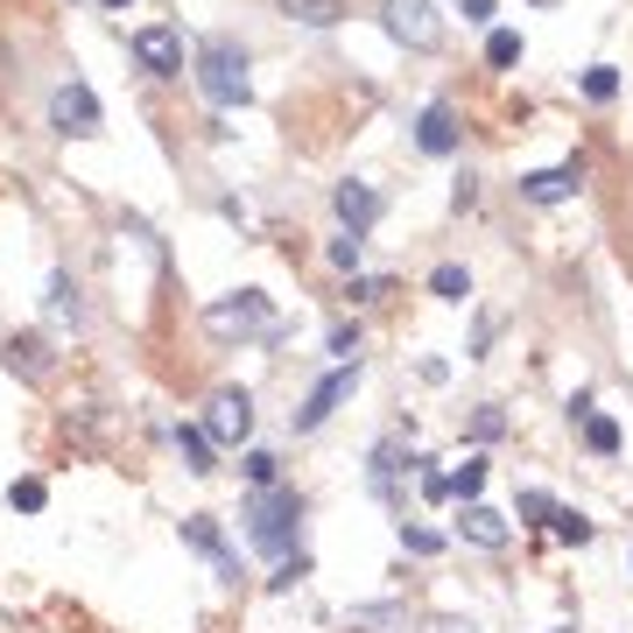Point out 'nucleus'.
Masks as SVG:
<instances>
[{"instance_id": "9b49d317", "label": "nucleus", "mask_w": 633, "mask_h": 633, "mask_svg": "<svg viewBox=\"0 0 633 633\" xmlns=\"http://www.w3.org/2000/svg\"><path fill=\"white\" fill-rule=\"evenodd\" d=\"M331 204H338L345 233H359V240H367V225L380 219V190H373V183H359V177H345V183L331 190Z\"/></svg>"}, {"instance_id": "412c9836", "label": "nucleus", "mask_w": 633, "mask_h": 633, "mask_svg": "<svg viewBox=\"0 0 633 633\" xmlns=\"http://www.w3.org/2000/svg\"><path fill=\"white\" fill-rule=\"evenodd\" d=\"M584 444L599 457H612V451H620V422H612V415H584Z\"/></svg>"}, {"instance_id": "4468645a", "label": "nucleus", "mask_w": 633, "mask_h": 633, "mask_svg": "<svg viewBox=\"0 0 633 633\" xmlns=\"http://www.w3.org/2000/svg\"><path fill=\"white\" fill-rule=\"evenodd\" d=\"M457 535L478 549H507V514L500 507H486V500H472L465 514H457Z\"/></svg>"}, {"instance_id": "2f4dec72", "label": "nucleus", "mask_w": 633, "mask_h": 633, "mask_svg": "<svg viewBox=\"0 0 633 633\" xmlns=\"http://www.w3.org/2000/svg\"><path fill=\"white\" fill-rule=\"evenodd\" d=\"M465 22H493V0H465Z\"/></svg>"}, {"instance_id": "cd10ccee", "label": "nucleus", "mask_w": 633, "mask_h": 633, "mask_svg": "<svg viewBox=\"0 0 633 633\" xmlns=\"http://www.w3.org/2000/svg\"><path fill=\"white\" fill-rule=\"evenodd\" d=\"M331 352L352 367V352H359V324H331Z\"/></svg>"}, {"instance_id": "f03ea898", "label": "nucleus", "mask_w": 633, "mask_h": 633, "mask_svg": "<svg viewBox=\"0 0 633 633\" xmlns=\"http://www.w3.org/2000/svg\"><path fill=\"white\" fill-rule=\"evenodd\" d=\"M296 521H303V500H296L289 486H267V493L246 500V542H254L261 556H282V563H289Z\"/></svg>"}, {"instance_id": "4be33fe9", "label": "nucleus", "mask_w": 633, "mask_h": 633, "mask_svg": "<svg viewBox=\"0 0 633 633\" xmlns=\"http://www.w3.org/2000/svg\"><path fill=\"white\" fill-rule=\"evenodd\" d=\"M451 493H457V500H465V507H472V500H478V493H486V465H478V457H465V465H457V472H451Z\"/></svg>"}, {"instance_id": "7c9ffc66", "label": "nucleus", "mask_w": 633, "mask_h": 633, "mask_svg": "<svg viewBox=\"0 0 633 633\" xmlns=\"http://www.w3.org/2000/svg\"><path fill=\"white\" fill-rule=\"evenodd\" d=\"M422 633H478V626H472V620H457V612H444V620H430Z\"/></svg>"}, {"instance_id": "0eeeda50", "label": "nucleus", "mask_w": 633, "mask_h": 633, "mask_svg": "<svg viewBox=\"0 0 633 633\" xmlns=\"http://www.w3.org/2000/svg\"><path fill=\"white\" fill-rule=\"evenodd\" d=\"M50 127H56V134H99V99H92V85H85V78L56 85V99H50Z\"/></svg>"}, {"instance_id": "1a4fd4ad", "label": "nucleus", "mask_w": 633, "mask_h": 633, "mask_svg": "<svg viewBox=\"0 0 633 633\" xmlns=\"http://www.w3.org/2000/svg\"><path fill=\"white\" fill-rule=\"evenodd\" d=\"M0 367H8L14 380H29V388H43L50 367H56V359H50V338H43V331H14L8 345H0Z\"/></svg>"}, {"instance_id": "aec40b11", "label": "nucleus", "mask_w": 633, "mask_h": 633, "mask_svg": "<svg viewBox=\"0 0 633 633\" xmlns=\"http://www.w3.org/2000/svg\"><path fill=\"white\" fill-rule=\"evenodd\" d=\"M486 64H493V71L521 64V35H514V29H493V35H486Z\"/></svg>"}, {"instance_id": "39448f33", "label": "nucleus", "mask_w": 633, "mask_h": 633, "mask_svg": "<svg viewBox=\"0 0 633 633\" xmlns=\"http://www.w3.org/2000/svg\"><path fill=\"white\" fill-rule=\"evenodd\" d=\"M204 436H219V444H246L254 436V394L246 388H219L204 409Z\"/></svg>"}, {"instance_id": "7ed1b4c3", "label": "nucleus", "mask_w": 633, "mask_h": 633, "mask_svg": "<svg viewBox=\"0 0 633 633\" xmlns=\"http://www.w3.org/2000/svg\"><path fill=\"white\" fill-rule=\"evenodd\" d=\"M204 331L211 338H267L275 331V303H267L261 289L219 296V303H204Z\"/></svg>"}, {"instance_id": "2eb2a0df", "label": "nucleus", "mask_w": 633, "mask_h": 633, "mask_svg": "<svg viewBox=\"0 0 633 633\" xmlns=\"http://www.w3.org/2000/svg\"><path fill=\"white\" fill-rule=\"evenodd\" d=\"M282 14H289V22H303V29H338L345 14V0H282Z\"/></svg>"}, {"instance_id": "f8f14e48", "label": "nucleus", "mask_w": 633, "mask_h": 633, "mask_svg": "<svg viewBox=\"0 0 633 633\" xmlns=\"http://www.w3.org/2000/svg\"><path fill=\"white\" fill-rule=\"evenodd\" d=\"M415 148L422 156H451L457 148V113L436 99V106H422V120H415Z\"/></svg>"}, {"instance_id": "6e6552de", "label": "nucleus", "mask_w": 633, "mask_h": 633, "mask_svg": "<svg viewBox=\"0 0 633 633\" xmlns=\"http://www.w3.org/2000/svg\"><path fill=\"white\" fill-rule=\"evenodd\" d=\"M352 388H359V359H352V367H338V373H324V380H317V388H310V401L296 409V430H324V422L338 415V401L352 394Z\"/></svg>"}, {"instance_id": "b1692460", "label": "nucleus", "mask_w": 633, "mask_h": 633, "mask_svg": "<svg viewBox=\"0 0 633 633\" xmlns=\"http://www.w3.org/2000/svg\"><path fill=\"white\" fill-rule=\"evenodd\" d=\"M549 528H556V542H578V549L591 542V521H584V514H570V507H556Z\"/></svg>"}, {"instance_id": "f257e3e1", "label": "nucleus", "mask_w": 633, "mask_h": 633, "mask_svg": "<svg viewBox=\"0 0 633 633\" xmlns=\"http://www.w3.org/2000/svg\"><path fill=\"white\" fill-rule=\"evenodd\" d=\"M198 92L211 106H246V99H254L246 50L233 43V35H204V43H198Z\"/></svg>"}, {"instance_id": "bb28decb", "label": "nucleus", "mask_w": 633, "mask_h": 633, "mask_svg": "<svg viewBox=\"0 0 633 633\" xmlns=\"http://www.w3.org/2000/svg\"><path fill=\"white\" fill-rule=\"evenodd\" d=\"M401 549H409V556H436V549H444V535H430V528H401Z\"/></svg>"}, {"instance_id": "c756f323", "label": "nucleus", "mask_w": 633, "mask_h": 633, "mask_svg": "<svg viewBox=\"0 0 633 633\" xmlns=\"http://www.w3.org/2000/svg\"><path fill=\"white\" fill-rule=\"evenodd\" d=\"M549 514H556L549 493H521V521H549Z\"/></svg>"}, {"instance_id": "20e7f679", "label": "nucleus", "mask_w": 633, "mask_h": 633, "mask_svg": "<svg viewBox=\"0 0 633 633\" xmlns=\"http://www.w3.org/2000/svg\"><path fill=\"white\" fill-rule=\"evenodd\" d=\"M380 29H388L401 50H444V14H436V0H380Z\"/></svg>"}, {"instance_id": "5701e85b", "label": "nucleus", "mask_w": 633, "mask_h": 633, "mask_svg": "<svg viewBox=\"0 0 633 633\" xmlns=\"http://www.w3.org/2000/svg\"><path fill=\"white\" fill-rule=\"evenodd\" d=\"M275 472H282V457H275V451H246V486H254V493L275 486Z\"/></svg>"}, {"instance_id": "c85d7f7f", "label": "nucleus", "mask_w": 633, "mask_h": 633, "mask_svg": "<svg viewBox=\"0 0 633 633\" xmlns=\"http://www.w3.org/2000/svg\"><path fill=\"white\" fill-rule=\"evenodd\" d=\"M331 267H345V275H352V267H359V233H345V240H331Z\"/></svg>"}, {"instance_id": "72a5a7b5", "label": "nucleus", "mask_w": 633, "mask_h": 633, "mask_svg": "<svg viewBox=\"0 0 633 633\" xmlns=\"http://www.w3.org/2000/svg\"><path fill=\"white\" fill-rule=\"evenodd\" d=\"M542 8H549V0H542Z\"/></svg>"}, {"instance_id": "423d86ee", "label": "nucleus", "mask_w": 633, "mask_h": 633, "mask_svg": "<svg viewBox=\"0 0 633 633\" xmlns=\"http://www.w3.org/2000/svg\"><path fill=\"white\" fill-rule=\"evenodd\" d=\"M134 64L148 78H183V35L177 29H134Z\"/></svg>"}, {"instance_id": "9d476101", "label": "nucleus", "mask_w": 633, "mask_h": 633, "mask_svg": "<svg viewBox=\"0 0 633 633\" xmlns=\"http://www.w3.org/2000/svg\"><path fill=\"white\" fill-rule=\"evenodd\" d=\"M584 190V156H570V162H556V169H535V177H521V198L528 204H563V198H578Z\"/></svg>"}, {"instance_id": "ddd939ff", "label": "nucleus", "mask_w": 633, "mask_h": 633, "mask_svg": "<svg viewBox=\"0 0 633 633\" xmlns=\"http://www.w3.org/2000/svg\"><path fill=\"white\" fill-rule=\"evenodd\" d=\"M183 542L198 549V556H211V563H219V578H240V563H233V549H225V535H219L211 514H190V521H183Z\"/></svg>"}, {"instance_id": "6ab92c4d", "label": "nucleus", "mask_w": 633, "mask_h": 633, "mask_svg": "<svg viewBox=\"0 0 633 633\" xmlns=\"http://www.w3.org/2000/svg\"><path fill=\"white\" fill-rule=\"evenodd\" d=\"M8 507H14V514H43V507H50V486H43V478H14V486H8Z\"/></svg>"}, {"instance_id": "a211bd4d", "label": "nucleus", "mask_w": 633, "mask_h": 633, "mask_svg": "<svg viewBox=\"0 0 633 633\" xmlns=\"http://www.w3.org/2000/svg\"><path fill=\"white\" fill-rule=\"evenodd\" d=\"M430 296H444V303H465V296H472V275H465L457 261H444V267L430 275Z\"/></svg>"}, {"instance_id": "dca6fc26", "label": "nucleus", "mask_w": 633, "mask_h": 633, "mask_svg": "<svg viewBox=\"0 0 633 633\" xmlns=\"http://www.w3.org/2000/svg\"><path fill=\"white\" fill-rule=\"evenodd\" d=\"M177 451H183V465L198 472V478H211L219 465H211V436L198 430V422H177Z\"/></svg>"}, {"instance_id": "f3484780", "label": "nucleus", "mask_w": 633, "mask_h": 633, "mask_svg": "<svg viewBox=\"0 0 633 633\" xmlns=\"http://www.w3.org/2000/svg\"><path fill=\"white\" fill-rule=\"evenodd\" d=\"M50 317H56V324H78V317H85V310H78V282H71L64 267L50 275Z\"/></svg>"}, {"instance_id": "393cba45", "label": "nucleus", "mask_w": 633, "mask_h": 633, "mask_svg": "<svg viewBox=\"0 0 633 633\" xmlns=\"http://www.w3.org/2000/svg\"><path fill=\"white\" fill-rule=\"evenodd\" d=\"M584 92H591V99L605 106L612 92H620V71H612V64H591V71H584Z\"/></svg>"}, {"instance_id": "a878e982", "label": "nucleus", "mask_w": 633, "mask_h": 633, "mask_svg": "<svg viewBox=\"0 0 633 633\" xmlns=\"http://www.w3.org/2000/svg\"><path fill=\"white\" fill-rule=\"evenodd\" d=\"M493 436H507V415L500 409H478L472 415V444H493Z\"/></svg>"}, {"instance_id": "473e14b6", "label": "nucleus", "mask_w": 633, "mask_h": 633, "mask_svg": "<svg viewBox=\"0 0 633 633\" xmlns=\"http://www.w3.org/2000/svg\"><path fill=\"white\" fill-rule=\"evenodd\" d=\"M99 8H134V0H99Z\"/></svg>"}]
</instances>
